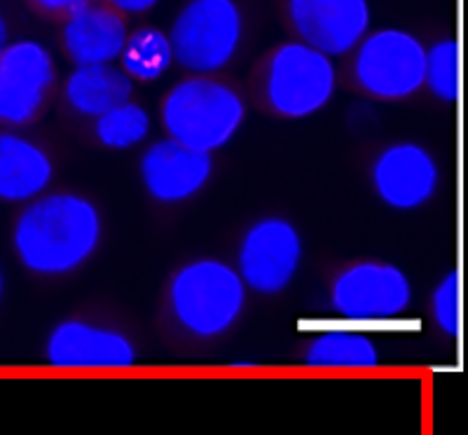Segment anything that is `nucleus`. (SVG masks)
<instances>
[{"instance_id": "1", "label": "nucleus", "mask_w": 468, "mask_h": 435, "mask_svg": "<svg viewBox=\"0 0 468 435\" xmlns=\"http://www.w3.org/2000/svg\"><path fill=\"white\" fill-rule=\"evenodd\" d=\"M101 237V213L91 199L75 192H45L16 218L12 249L31 274L66 276L91 260Z\"/></svg>"}, {"instance_id": "2", "label": "nucleus", "mask_w": 468, "mask_h": 435, "mask_svg": "<svg viewBox=\"0 0 468 435\" xmlns=\"http://www.w3.org/2000/svg\"><path fill=\"white\" fill-rule=\"evenodd\" d=\"M249 288L232 265L197 258L176 270L169 281V309L181 330L197 340H216L237 325Z\"/></svg>"}, {"instance_id": "3", "label": "nucleus", "mask_w": 468, "mask_h": 435, "mask_svg": "<svg viewBox=\"0 0 468 435\" xmlns=\"http://www.w3.org/2000/svg\"><path fill=\"white\" fill-rule=\"evenodd\" d=\"M246 120V103L234 87L208 75L176 82L162 101L166 138L213 154L232 143Z\"/></svg>"}, {"instance_id": "4", "label": "nucleus", "mask_w": 468, "mask_h": 435, "mask_svg": "<svg viewBox=\"0 0 468 435\" xmlns=\"http://www.w3.org/2000/svg\"><path fill=\"white\" fill-rule=\"evenodd\" d=\"M244 37V16L234 0H190L171 27L174 61L195 75L223 70Z\"/></svg>"}, {"instance_id": "5", "label": "nucleus", "mask_w": 468, "mask_h": 435, "mask_svg": "<svg viewBox=\"0 0 468 435\" xmlns=\"http://www.w3.org/2000/svg\"><path fill=\"white\" fill-rule=\"evenodd\" d=\"M335 87L333 58L300 40L283 43L267 61V106L288 120H303L324 111L335 96Z\"/></svg>"}, {"instance_id": "6", "label": "nucleus", "mask_w": 468, "mask_h": 435, "mask_svg": "<svg viewBox=\"0 0 468 435\" xmlns=\"http://www.w3.org/2000/svg\"><path fill=\"white\" fill-rule=\"evenodd\" d=\"M415 298L410 276L399 265L361 260L345 267L330 286V307L356 325L388 324L405 316Z\"/></svg>"}, {"instance_id": "7", "label": "nucleus", "mask_w": 468, "mask_h": 435, "mask_svg": "<svg viewBox=\"0 0 468 435\" xmlns=\"http://www.w3.org/2000/svg\"><path fill=\"white\" fill-rule=\"evenodd\" d=\"M426 48L403 28L367 33L354 54V78L366 94L400 101L424 87Z\"/></svg>"}, {"instance_id": "8", "label": "nucleus", "mask_w": 468, "mask_h": 435, "mask_svg": "<svg viewBox=\"0 0 468 435\" xmlns=\"http://www.w3.org/2000/svg\"><path fill=\"white\" fill-rule=\"evenodd\" d=\"M303 234L282 216H265L244 232L237 249V274L258 295L286 291L303 267Z\"/></svg>"}, {"instance_id": "9", "label": "nucleus", "mask_w": 468, "mask_h": 435, "mask_svg": "<svg viewBox=\"0 0 468 435\" xmlns=\"http://www.w3.org/2000/svg\"><path fill=\"white\" fill-rule=\"evenodd\" d=\"M57 70L37 40H16L0 49V122L24 127L48 101Z\"/></svg>"}, {"instance_id": "10", "label": "nucleus", "mask_w": 468, "mask_h": 435, "mask_svg": "<svg viewBox=\"0 0 468 435\" xmlns=\"http://www.w3.org/2000/svg\"><path fill=\"white\" fill-rule=\"evenodd\" d=\"M45 358L57 370H127L136 366L139 351L122 330L69 319L48 334Z\"/></svg>"}, {"instance_id": "11", "label": "nucleus", "mask_w": 468, "mask_h": 435, "mask_svg": "<svg viewBox=\"0 0 468 435\" xmlns=\"http://www.w3.org/2000/svg\"><path fill=\"white\" fill-rule=\"evenodd\" d=\"M375 195L396 211H415L436 196L441 166L429 148L415 141L391 143L370 166Z\"/></svg>"}, {"instance_id": "12", "label": "nucleus", "mask_w": 468, "mask_h": 435, "mask_svg": "<svg viewBox=\"0 0 468 435\" xmlns=\"http://www.w3.org/2000/svg\"><path fill=\"white\" fill-rule=\"evenodd\" d=\"M288 16L300 43L330 58L354 52L370 31L367 0H288Z\"/></svg>"}, {"instance_id": "13", "label": "nucleus", "mask_w": 468, "mask_h": 435, "mask_svg": "<svg viewBox=\"0 0 468 435\" xmlns=\"http://www.w3.org/2000/svg\"><path fill=\"white\" fill-rule=\"evenodd\" d=\"M139 169L145 192L154 202L183 204L211 181L213 157L162 138L145 150Z\"/></svg>"}, {"instance_id": "14", "label": "nucleus", "mask_w": 468, "mask_h": 435, "mask_svg": "<svg viewBox=\"0 0 468 435\" xmlns=\"http://www.w3.org/2000/svg\"><path fill=\"white\" fill-rule=\"evenodd\" d=\"M127 36V24L120 12L85 3L70 12L61 37L75 66H106L120 58Z\"/></svg>"}, {"instance_id": "15", "label": "nucleus", "mask_w": 468, "mask_h": 435, "mask_svg": "<svg viewBox=\"0 0 468 435\" xmlns=\"http://www.w3.org/2000/svg\"><path fill=\"white\" fill-rule=\"evenodd\" d=\"M54 162L43 145L16 132H0V202L31 204L52 186Z\"/></svg>"}, {"instance_id": "16", "label": "nucleus", "mask_w": 468, "mask_h": 435, "mask_svg": "<svg viewBox=\"0 0 468 435\" xmlns=\"http://www.w3.org/2000/svg\"><path fill=\"white\" fill-rule=\"evenodd\" d=\"M66 101L85 117H101L132 101L133 80L117 66H75L64 87Z\"/></svg>"}, {"instance_id": "17", "label": "nucleus", "mask_w": 468, "mask_h": 435, "mask_svg": "<svg viewBox=\"0 0 468 435\" xmlns=\"http://www.w3.org/2000/svg\"><path fill=\"white\" fill-rule=\"evenodd\" d=\"M379 361L378 342L361 330H324L304 349V366L314 370H373Z\"/></svg>"}, {"instance_id": "18", "label": "nucleus", "mask_w": 468, "mask_h": 435, "mask_svg": "<svg viewBox=\"0 0 468 435\" xmlns=\"http://www.w3.org/2000/svg\"><path fill=\"white\" fill-rule=\"evenodd\" d=\"M122 70L132 80L153 82L174 64V49H171L169 33L157 27H141L127 36L122 54Z\"/></svg>"}, {"instance_id": "19", "label": "nucleus", "mask_w": 468, "mask_h": 435, "mask_svg": "<svg viewBox=\"0 0 468 435\" xmlns=\"http://www.w3.org/2000/svg\"><path fill=\"white\" fill-rule=\"evenodd\" d=\"M153 117L139 103L127 101L94 120V136L103 148L132 150L150 136Z\"/></svg>"}, {"instance_id": "20", "label": "nucleus", "mask_w": 468, "mask_h": 435, "mask_svg": "<svg viewBox=\"0 0 468 435\" xmlns=\"http://www.w3.org/2000/svg\"><path fill=\"white\" fill-rule=\"evenodd\" d=\"M424 87L445 103H457L462 94V49L457 40L447 37L426 49Z\"/></svg>"}, {"instance_id": "21", "label": "nucleus", "mask_w": 468, "mask_h": 435, "mask_svg": "<svg viewBox=\"0 0 468 435\" xmlns=\"http://www.w3.org/2000/svg\"><path fill=\"white\" fill-rule=\"evenodd\" d=\"M431 316L447 337L462 334V274L447 271L431 292Z\"/></svg>"}, {"instance_id": "22", "label": "nucleus", "mask_w": 468, "mask_h": 435, "mask_svg": "<svg viewBox=\"0 0 468 435\" xmlns=\"http://www.w3.org/2000/svg\"><path fill=\"white\" fill-rule=\"evenodd\" d=\"M115 12H124V15H144V12L153 10L160 0H108Z\"/></svg>"}, {"instance_id": "23", "label": "nucleus", "mask_w": 468, "mask_h": 435, "mask_svg": "<svg viewBox=\"0 0 468 435\" xmlns=\"http://www.w3.org/2000/svg\"><path fill=\"white\" fill-rule=\"evenodd\" d=\"M40 10L45 12H73L78 7H82L87 0H33Z\"/></svg>"}, {"instance_id": "24", "label": "nucleus", "mask_w": 468, "mask_h": 435, "mask_svg": "<svg viewBox=\"0 0 468 435\" xmlns=\"http://www.w3.org/2000/svg\"><path fill=\"white\" fill-rule=\"evenodd\" d=\"M7 45V24L5 19H3V15H0V49L5 48Z\"/></svg>"}, {"instance_id": "25", "label": "nucleus", "mask_w": 468, "mask_h": 435, "mask_svg": "<svg viewBox=\"0 0 468 435\" xmlns=\"http://www.w3.org/2000/svg\"><path fill=\"white\" fill-rule=\"evenodd\" d=\"M3 292H5V274H3V267H0V300H3Z\"/></svg>"}]
</instances>
